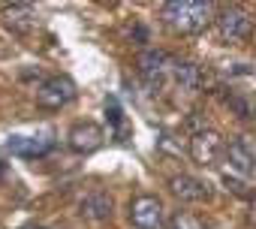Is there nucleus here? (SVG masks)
Here are the masks:
<instances>
[{
    "instance_id": "nucleus-1",
    "label": "nucleus",
    "mask_w": 256,
    "mask_h": 229,
    "mask_svg": "<svg viewBox=\"0 0 256 229\" xmlns=\"http://www.w3.org/2000/svg\"><path fill=\"white\" fill-rule=\"evenodd\" d=\"M163 22L178 34H199L214 22V4L205 0H172L163 6Z\"/></svg>"
},
{
    "instance_id": "nucleus-2",
    "label": "nucleus",
    "mask_w": 256,
    "mask_h": 229,
    "mask_svg": "<svg viewBox=\"0 0 256 229\" xmlns=\"http://www.w3.org/2000/svg\"><path fill=\"white\" fill-rule=\"evenodd\" d=\"M214 22H217V36H220V42H241V40H247V36L253 34V18H250V12L241 10V6H226Z\"/></svg>"
},
{
    "instance_id": "nucleus-3",
    "label": "nucleus",
    "mask_w": 256,
    "mask_h": 229,
    "mask_svg": "<svg viewBox=\"0 0 256 229\" xmlns=\"http://www.w3.org/2000/svg\"><path fill=\"white\" fill-rule=\"evenodd\" d=\"M76 82L66 76H52L36 88V106L40 108H64L76 100Z\"/></svg>"
},
{
    "instance_id": "nucleus-4",
    "label": "nucleus",
    "mask_w": 256,
    "mask_h": 229,
    "mask_svg": "<svg viewBox=\"0 0 256 229\" xmlns=\"http://www.w3.org/2000/svg\"><path fill=\"white\" fill-rule=\"evenodd\" d=\"M172 72V58L160 48H148L139 54V76L145 78L148 88H160L166 82V76Z\"/></svg>"
},
{
    "instance_id": "nucleus-5",
    "label": "nucleus",
    "mask_w": 256,
    "mask_h": 229,
    "mask_svg": "<svg viewBox=\"0 0 256 229\" xmlns=\"http://www.w3.org/2000/svg\"><path fill=\"white\" fill-rule=\"evenodd\" d=\"M220 154H223V139H220V133H214V130H199V133H193V139H190V157H193V163H199V166H214V163L220 160Z\"/></svg>"
},
{
    "instance_id": "nucleus-6",
    "label": "nucleus",
    "mask_w": 256,
    "mask_h": 229,
    "mask_svg": "<svg viewBox=\"0 0 256 229\" xmlns=\"http://www.w3.org/2000/svg\"><path fill=\"white\" fill-rule=\"evenodd\" d=\"M130 220L136 229H160L163 226V202L157 196H136L130 202Z\"/></svg>"
},
{
    "instance_id": "nucleus-7",
    "label": "nucleus",
    "mask_w": 256,
    "mask_h": 229,
    "mask_svg": "<svg viewBox=\"0 0 256 229\" xmlns=\"http://www.w3.org/2000/svg\"><path fill=\"white\" fill-rule=\"evenodd\" d=\"M102 139H106V133H102V127L94 124V121H82V124H76V127L66 133V145H70V151H76V154H94V151L102 145Z\"/></svg>"
},
{
    "instance_id": "nucleus-8",
    "label": "nucleus",
    "mask_w": 256,
    "mask_h": 229,
    "mask_svg": "<svg viewBox=\"0 0 256 229\" xmlns=\"http://www.w3.org/2000/svg\"><path fill=\"white\" fill-rule=\"evenodd\" d=\"M54 148V136L42 133V136H10L6 139V151L16 157H46Z\"/></svg>"
},
{
    "instance_id": "nucleus-9",
    "label": "nucleus",
    "mask_w": 256,
    "mask_h": 229,
    "mask_svg": "<svg viewBox=\"0 0 256 229\" xmlns=\"http://www.w3.org/2000/svg\"><path fill=\"white\" fill-rule=\"evenodd\" d=\"M169 187H172V193H175L181 202H205V199L211 196L208 184L199 181V178H193V175H175V178L169 181Z\"/></svg>"
},
{
    "instance_id": "nucleus-10",
    "label": "nucleus",
    "mask_w": 256,
    "mask_h": 229,
    "mask_svg": "<svg viewBox=\"0 0 256 229\" xmlns=\"http://www.w3.org/2000/svg\"><path fill=\"white\" fill-rule=\"evenodd\" d=\"M112 196L102 193V190H90L82 202H78V214L88 217V220H108L112 217Z\"/></svg>"
},
{
    "instance_id": "nucleus-11",
    "label": "nucleus",
    "mask_w": 256,
    "mask_h": 229,
    "mask_svg": "<svg viewBox=\"0 0 256 229\" xmlns=\"http://www.w3.org/2000/svg\"><path fill=\"white\" fill-rule=\"evenodd\" d=\"M226 160H229V172H235V175H253L256 172V157L244 142H232L226 148Z\"/></svg>"
},
{
    "instance_id": "nucleus-12",
    "label": "nucleus",
    "mask_w": 256,
    "mask_h": 229,
    "mask_svg": "<svg viewBox=\"0 0 256 229\" xmlns=\"http://www.w3.org/2000/svg\"><path fill=\"white\" fill-rule=\"evenodd\" d=\"M172 78L181 90H199V84H202V72L190 60H172Z\"/></svg>"
},
{
    "instance_id": "nucleus-13",
    "label": "nucleus",
    "mask_w": 256,
    "mask_h": 229,
    "mask_svg": "<svg viewBox=\"0 0 256 229\" xmlns=\"http://www.w3.org/2000/svg\"><path fill=\"white\" fill-rule=\"evenodd\" d=\"M6 22H10V28H18V30H28V28H34V22H36V16H34V6H28V4H16V6H6Z\"/></svg>"
},
{
    "instance_id": "nucleus-14",
    "label": "nucleus",
    "mask_w": 256,
    "mask_h": 229,
    "mask_svg": "<svg viewBox=\"0 0 256 229\" xmlns=\"http://www.w3.org/2000/svg\"><path fill=\"white\" fill-rule=\"evenodd\" d=\"M166 229H205V223H202L196 214H190V211H175V214L169 217Z\"/></svg>"
},
{
    "instance_id": "nucleus-15",
    "label": "nucleus",
    "mask_w": 256,
    "mask_h": 229,
    "mask_svg": "<svg viewBox=\"0 0 256 229\" xmlns=\"http://www.w3.org/2000/svg\"><path fill=\"white\" fill-rule=\"evenodd\" d=\"M106 114H108L112 124H114L118 139L124 142V136H126V127H124V112H120V106H118V100H114V96H108V100H106Z\"/></svg>"
},
{
    "instance_id": "nucleus-16",
    "label": "nucleus",
    "mask_w": 256,
    "mask_h": 229,
    "mask_svg": "<svg viewBox=\"0 0 256 229\" xmlns=\"http://www.w3.org/2000/svg\"><path fill=\"white\" fill-rule=\"evenodd\" d=\"M223 181H226V184H229V187H232L238 196H250V193L244 190L247 184H244V181H238V178H235V172H226V175H223Z\"/></svg>"
},
{
    "instance_id": "nucleus-17",
    "label": "nucleus",
    "mask_w": 256,
    "mask_h": 229,
    "mask_svg": "<svg viewBox=\"0 0 256 229\" xmlns=\"http://www.w3.org/2000/svg\"><path fill=\"white\" fill-rule=\"evenodd\" d=\"M22 229H42L40 223H28V226H22Z\"/></svg>"
}]
</instances>
